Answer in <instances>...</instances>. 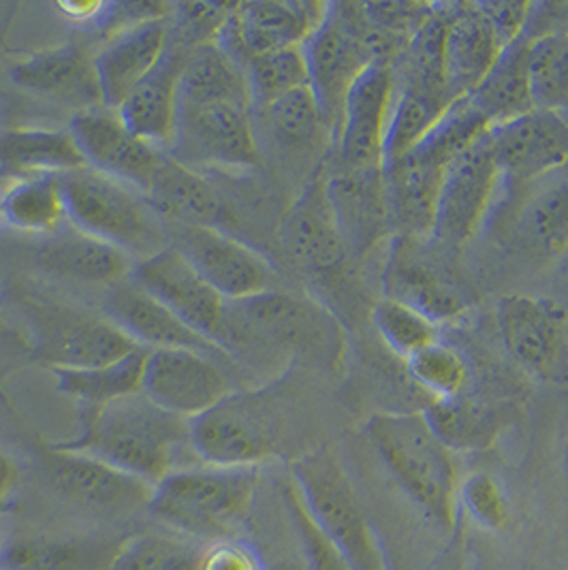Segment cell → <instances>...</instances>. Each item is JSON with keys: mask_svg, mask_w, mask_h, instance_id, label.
Segmentation results:
<instances>
[{"mask_svg": "<svg viewBox=\"0 0 568 570\" xmlns=\"http://www.w3.org/2000/svg\"><path fill=\"white\" fill-rule=\"evenodd\" d=\"M227 355L246 353L258 362L309 360L330 372L344 362L346 337L334 312L316 299L284 288L227 304Z\"/></svg>", "mask_w": 568, "mask_h": 570, "instance_id": "cell-1", "label": "cell"}, {"mask_svg": "<svg viewBox=\"0 0 568 570\" xmlns=\"http://www.w3.org/2000/svg\"><path fill=\"white\" fill-rule=\"evenodd\" d=\"M58 446L88 453L153 488L184 468L186 453L197 458L190 421L156 406L141 391L95 409L84 434Z\"/></svg>", "mask_w": 568, "mask_h": 570, "instance_id": "cell-2", "label": "cell"}, {"mask_svg": "<svg viewBox=\"0 0 568 570\" xmlns=\"http://www.w3.org/2000/svg\"><path fill=\"white\" fill-rule=\"evenodd\" d=\"M365 434L381 462L414 507L440 532H453L460 513V470L423 413H376Z\"/></svg>", "mask_w": 568, "mask_h": 570, "instance_id": "cell-3", "label": "cell"}, {"mask_svg": "<svg viewBox=\"0 0 568 570\" xmlns=\"http://www.w3.org/2000/svg\"><path fill=\"white\" fill-rule=\"evenodd\" d=\"M258 479V466L197 462L156 483L148 511L172 532L197 543L235 539L255 504Z\"/></svg>", "mask_w": 568, "mask_h": 570, "instance_id": "cell-4", "label": "cell"}, {"mask_svg": "<svg viewBox=\"0 0 568 570\" xmlns=\"http://www.w3.org/2000/svg\"><path fill=\"white\" fill-rule=\"evenodd\" d=\"M291 483L314 523L353 570H391L362 495L332 446H316L291 464Z\"/></svg>", "mask_w": 568, "mask_h": 570, "instance_id": "cell-5", "label": "cell"}, {"mask_svg": "<svg viewBox=\"0 0 568 570\" xmlns=\"http://www.w3.org/2000/svg\"><path fill=\"white\" fill-rule=\"evenodd\" d=\"M62 193L74 229L123 250L135 263L172 246L160 214L133 186L84 167L62 176Z\"/></svg>", "mask_w": 568, "mask_h": 570, "instance_id": "cell-6", "label": "cell"}, {"mask_svg": "<svg viewBox=\"0 0 568 570\" xmlns=\"http://www.w3.org/2000/svg\"><path fill=\"white\" fill-rule=\"evenodd\" d=\"M302 52L309 67V86L334 146L344 101L353 83L376 62L368 48L355 2H327L321 24L302 46Z\"/></svg>", "mask_w": 568, "mask_h": 570, "instance_id": "cell-7", "label": "cell"}, {"mask_svg": "<svg viewBox=\"0 0 568 570\" xmlns=\"http://www.w3.org/2000/svg\"><path fill=\"white\" fill-rule=\"evenodd\" d=\"M505 353L547 385H568V308L551 297L505 295L496 311Z\"/></svg>", "mask_w": 568, "mask_h": 570, "instance_id": "cell-8", "label": "cell"}, {"mask_svg": "<svg viewBox=\"0 0 568 570\" xmlns=\"http://www.w3.org/2000/svg\"><path fill=\"white\" fill-rule=\"evenodd\" d=\"M39 351L52 370L95 367L116 362L137 348L104 312L79 311L52 299H25Z\"/></svg>", "mask_w": 568, "mask_h": 570, "instance_id": "cell-9", "label": "cell"}, {"mask_svg": "<svg viewBox=\"0 0 568 570\" xmlns=\"http://www.w3.org/2000/svg\"><path fill=\"white\" fill-rule=\"evenodd\" d=\"M167 155L193 169H253L258 146L251 109L233 104L180 105Z\"/></svg>", "mask_w": 568, "mask_h": 570, "instance_id": "cell-10", "label": "cell"}, {"mask_svg": "<svg viewBox=\"0 0 568 570\" xmlns=\"http://www.w3.org/2000/svg\"><path fill=\"white\" fill-rule=\"evenodd\" d=\"M500 186L502 178L486 135L449 165L440 186L430 242L447 253L462 250L481 232Z\"/></svg>", "mask_w": 568, "mask_h": 570, "instance_id": "cell-11", "label": "cell"}, {"mask_svg": "<svg viewBox=\"0 0 568 570\" xmlns=\"http://www.w3.org/2000/svg\"><path fill=\"white\" fill-rule=\"evenodd\" d=\"M190 444L199 462L214 466H263L276 453L272 421L258 393L235 391L190 421Z\"/></svg>", "mask_w": 568, "mask_h": 570, "instance_id": "cell-12", "label": "cell"}, {"mask_svg": "<svg viewBox=\"0 0 568 570\" xmlns=\"http://www.w3.org/2000/svg\"><path fill=\"white\" fill-rule=\"evenodd\" d=\"M488 141L502 184L511 190L532 188L568 165L567 114L535 107L491 127Z\"/></svg>", "mask_w": 568, "mask_h": 570, "instance_id": "cell-13", "label": "cell"}, {"mask_svg": "<svg viewBox=\"0 0 568 570\" xmlns=\"http://www.w3.org/2000/svg\"><path fill=\"white\" fill-rule=\"evenodd\" d=\"M172 244L227 304L278 288L267 257L221 227H180Z\"/></svg>", "mask_w": 568, "mask_h": 570, "instance_id": "cell-14", "label": "cell"}, {"mask_svg": "<svg viewBox=\"0 0 568 570\" xmlns=\"http://www.w3.org/2000/svg\"><path fill=\"white\" fill-rule=\"evenodd\" d=\"M216 360L190 348L148 351L141 393L156 406L193 421L235 393Z\"/></svg>", "mask_w": 568, "mask_h": 570, "instance_id": "cell-15", "label": "cell"}, {"mask_svg": "<svg viewBox=\"0 0 568 570\" xmlns=\"http://www.w3.org/2000/svg\"><path fill=\"white\" fill-rule=\"evenodd\" d=\"M43 468L53 490L84 511L127 518L148 509L153 500V485L81 451L53 446Z\"/></svg>", "mask_w": 568, "mask_h": 570, "instance_id": "cell-16", "label": "cell"}, {"mask_svg": "<svg viewBox=\"0 0 568 570\" xmlns=\"http://www.w3.org/2000/svg\"><path fill=\"white\" fill-rule=\"evenodd\" d=\"M130 278L153 293L193 332L223 346L227 302L207 285L204 276L172 244L148 259L133 265ZM227 353V351H225Z\"/></svg>", "mask_w": 568, "mask_h": 570, "instance_id": "cell-17", "label": "cell"}, {"mask_svg": "<svg viewBox=\"0 0 568 570\" xmlns=\"http://www.w3.org/2000/svg\"><path fill=\"white\" fill-rule=\"evenodd\" d=\"M69 130L88 169L148 195L165 153L137 137L116 109L99 105L76 111Z\"/></svg>", "mask_w": 568, "mask_h": 570, "instance_id": "cell-18", "label": "cell"}, {"mask_svg": "<svg viewBox=\"0 0 568 570\" xmlns=\"http://www.w3.org/2000/svg\"><path fill=\"white\" fill-rule=\"evenodd\" d=\"M395 90L393 65L374 62L363 71L344 101L334 139V165L346 169H383Z\"/></svg>", "mask_w": 568, "mask_h": 570, "instance_id": "cell-19", "label": "cell"}, {"mask_svg": "<svg viewBox=\"0 0 568 570\" xmlns=\"http://www.w3.org/2000/svg\"><path fill=\"white\" fill-rule=\"evenodd\" d=\"M425 242L393 235L383 269V291L389 299L411 306L442 327L470 311V297L437 261L428 259Z\"/></svg>", "mask_w": 568, "mask_h": 570, "instance_id": "cell-20", "label": "cell"}, {"mask_svg": "<svg viewBox=\"0 0 568 570\" xmlns=\"http://www.w3.org/2000/svg\"><path fill=\"white\" fill-rule=\"evenodd\" d=\"M327 2L251 0L233 4L221 43L239 60L302 48L321 24Z\"/></svg>", "mask_w": 568, "mask_h": 570, "instance_id": "cell-21", "label": "cell"}, {"mask_svg": "<svg viewBox=\"0 0 568 570\" xmlns=\"http://www.w3.org/2000/svg\"><path fill=\"white\" fill-rule=\"evenodd\" d=\"M325 190L351 261H362L391 234L383 169L323 167Z\"/></svg>", "mask_w": 568, "mask_h": 570, "instance_id": "cell-22", "label": "cell"}, {"mask_svg": "<svg viewBox=\"0 0 568 570\" xmlns=\"http://www.w3.org/2000/svg\"><path fill=\"white\" fill-rule=\"evenodd\" d=\"M283 242L293 261L314 276L336 274L351 261L325 190L323 167L316 169L286 212Z\"/></svg>", "mask_w": 568, "mask_h": 570, "instance_id": "cell-23", "label": "cell"}, {"mask_svg": "<svg viewBox=\"0 0 568 570\" xmlns=\"http://www.w3.org/2000/svg\"><path fill=\"white\" fill-rule=\"evenodd\" d=\"M104 314L130 342L146 351L160 348H190L207 355L227 353L197 332H193L167 306H163L153 293H148L133 278L109 286L104 297Z\"/></svg>", "mask_w": 568, "mask_h": 570, "instance_id": "cell-24", "label": "cell"}, {"mask_svg": "<svg viewBox=\"0 0 568 570\" xmlns=\"http://www.w3.org/2000/svg\"><path fill=\"white\" fill-rule=\"evenodd\" d=\"M172 46L169 20L153 18L107 35V41L95 56L101 101L118 109L130 92L148 78Z\"/></svg>", "mask_w": 568, "mask_h": 570, "instance_id": "cell-25", "label": "cell"}, {"mask_svg": "<svg viewBox=\"0 0 568 570\" xmlns=\"http://www.w3.org/2000/svg\"><path fill=\"white\" fill-rule=\"evenodd\" d=\"M9 78L35 97L76 105L78 111L104 105L95 56L74 43L16 60L9 67Z\"/></svg>", "mask_w": 568, "mask_h": 570, "instance_id": "cell-26", "label": "cell"}, {"mask_svg": "<svg viewBox=\"0 0 568 570\" xmlns=\"http://www.w3.org/2000/svg\"><path fill=\"white\" fill-rule=\"evenodd\" d=\"M444 16V83L460 101L490 73L505 50L477 2H440Z\"/></svg>", "mask_w": 568, "mask_h": 570, "instance_id": "cell-27", "label": "cell"}, {"mask_svg": "<svg viewBox=\"0 0 568 570\" xmlns=\"http://www.w3.org/2000/svg\"><path fill=\"white\" fill-rule=\"evenodd\" d=\"M125 541L101 530L25 537L2 547L0 570H109Z\"/></svg>", "mask_w": 568, "mask_h": 570, "instance_id": "cell-28", "label": "cell"}, {"mask_svg": "<svg viewBox=\"0 0 568 570\" xmlns=\"http://www.w3.org/2000/svg\"><path fill=\"white\" fill-rule=\"evenodd\" d=\"M186 52L188 50L172 43L155 71L116 109L137 137L165 153L174 141L178 122L180 73Z\"/></svg>", "mask_w": 568, "mask_h": 570, "instance_id": "cell-29", "label": "cell"}, {"mask_svg": "<svg viewBox=\"0 0 568 570\" xmlns=\"http://www.w3.org/2000/svg\"><path fill=\"white\" fill-rule=\"evenodd\" d=\"M37 263L58 278L107 288L127 281L133 272L129 255L74 227L50 235L37 253Z\"/></svg>", "mask_w": 568, "mask_h": 570, "instance_id": "cell-30", "label": "cell"}, {"mask_svg": "<svg viewBox=\"0 0 568 570\" xmlns=\"http://www.w3.org/2000/svg\"><path fill=\"white\" fill-rule=\"evenodd\" d=\"M421 413L453 453H479L498 442L511 425L513 411L464 393L449 400H430Z\"/></svg>", "mask_w": 568, "mask_h": 570, "instance_id": "cell-31", "label": "cell"}, {"mask_svg": "<svg viewBox=\"0 0 568 570\" xmlns=\"http://www.w3.org/2000/svg\"><path fill=\"white\" fill-rule=\"evenodd\" d=\"M86 167L71 130L9 129L0 132V176L22 181L67 176Z\"/></svg>", "mask_w": 568, "mask_h": 570, "instance_id": "cell-32", "label": "cell"}, {"mask_svg": "<svg viewBox=\"0 0 568 570\" xmlns=\"http://www.w3.org/2000/svg\"><path fill=\"white\" fill-rule=\"evenodd\" d=\"M251 105L246 71L221 41L190 48L180 73V105Z\"/></svg>", "mask_w": 568, "mask_h": 570, "instance_id": "cell-33", "label": "cell"}, {"mask_svg": "<svg viewBox=\"0 0 568 570\" xmlns=\"http://www.w3.org/2000/svg\"><path fill=\"white\" fill-rule=\"evenodd\" d=\"M158 214L180 223V227H218L223 199L209 181L165 153L153 186L146 195Z\"/></svg>", "mask_w": 568, "mask_h": 570, "instance_id": "cell-34", "label": "cell"}, {"mask_svg": "<svg viewBox=\"0 0 568 570\" xmlns=\"http://www.w3.org/2000/svg\"><path fill=\"white\" fill-rule=\"evenodd\" d=\"M528 46L530 41L523 35L507 46L490 73L466 97L490 127L509 122L535 109Z\"/></svg>", "mask_w": 568, "mask_h": 570, "instance_id": "cell-35", "label": "cell"}, {"mask_svg": "<svg viewBox=\"0 0 568 570\" xmlns=\"http://www.w3.org/2000/svg\"><path fill=\"white\" fill-rule=\"evenodd\" d=\"M523 239L545 257H562L568 250V165L535 184L517 214Z\"/></svg>", "mask_w": 568, "mask_h": 570, "instance_id": "cell-36", "label": "cell"}, {"mask_svg": "<svg viewBox=\"0 0 568 570\" xmlns=\"http://www.w3.org/2000/svg\"><path fill=\"white\" fill-rule=\"evenodd\" d=\"M456 104L458 99H453L447 90L402 83L400 90H395L389 116L383 165L409 155Z\"/></svg>", "mask_w": 568, "mask_h": 570, "instance_id": "cell-37", "label": "cell"}, {"mask_svg": "<svg viewBox=\"0 0 568 570\" xmlns=\"http://www.w3.org/2000/svg\"><path fill=\"white\" fill-rule=\"evenodd\" d=\"M146 355L148 351L137 346L135 351H130L129 355L116 362L95 365V367H78V370L58 367L52 372L62 393L76 397L95 411L109 402L129 397L141 391Z\"/></svg>", "mask_w": 568, "mask_h": 570, "instance_id": "cell-38", "label": "cell"}, {"mask_svg": "<svg viewBox=\"0 0 568 570\" xmlns=\"http://www.w3.org/2000/svg\"><path fill=\"white\" fill-rule=\"evenodd\" d=\"M2 220L27 234H56L67 223L62 176L16 181L2 197Z\"/></svg>", "mask_w": 568, "mask_h": 570, "instance_id": "cell-39", "label": "cell"}, {"mask_svg": "<svg viewBox=\"0 0 568 570\" xmlns=\"http://www.w3.org/2000/svg\"><path fill=\"white\" fill-rule=\"evenodd\" d=\"M261 114L274 139L286 148H311L323 139L332 144V132L325 125L311 86L286 92L281 99L263 107Z\"/></svg>", "mask_w": 568, "mask_h": 570, "instance_id": "cell-40", "label": "cell"}, {"mask_svg": "<svg viewBox=\"0 0 568 570\" xmlns=\"http://www.w3.org/2000/svg\"><path fill=\"white\" fill-rule=\"evenodd\" d=\"M204 547L176 532H146L123 543L109 570H199Z\"/></svg>", "mask_w": 568, "mask_h": 570, "instance_id": "cell-41", "label": "cell"}, {"mask_svg": "<svg viewBox=\"0 0 568 570\" xmlns=\"http://www.w3.org/2000/svg\"><path fill=\"white\" fill-rule=\"evenodd\" d=\"M528 41L535 107L568 114V30L549 32Z\"/></svg>", "mask_w": 568, "mask_h": 570, "instance_id": "cell-42", "label": "cell"}, {"mask_svg": "<svg viewBox=\"0 0 568 570\" xmlns=\"http://www.w3.org/2000/svg\"><path fill=\"white\" fill-rule=\"evenodd\" d=\"M407 370L414 385L425 391L430 400L464 395L472 383V370L464 353L440 340L409 357Z\"/></svg>", "mask_w": 568, "mask_h": 570, "instance_id": "cell-43", "label": "cell"}, {"mask_svg": "<svg viewBox=\"0 0 568 570\" xmlns=\"http://www.w3.org/2000/svg\"><path fill=\"white\" fill-rule=\"evenodd\" d=\"M393 71L402 73V78H404L402 83L447 90V83H444V16L440 9V2H432L430 16L423 20L421 27L417 28L413 39L409 41L407 50L395 62Z\"/></svg>", "mask_w": 568, "mask_h": 570, "instance_id": "cell-44", "label": "cell"}, {"mask_svg": "<svg viewBox=\"0 0 568 570\" xmlns=\"http://www.w3.org/2000/svg\"><path fill=\"white\" fill-rule=\"evenodd\" d=\"M242 67L246 71L251 105L258 111L286 92L309 86V67L302 48L255 56L242 62Z\"/></svg>", "mask_w": 568, "mask_h": 570, "instance_id": "cell-45", "label": "cell"}, {"mask_svg": "<svg viewBox=\"0 0 568 570\" xmlns=\"http://www.w3.org/2000/svg\"><path fill=\"white\" fill-rule=\"evenodd\" d=\"M370 321L389 351L404 362L421 348L439 342L440 327L434 321L389 297L379 299L372 306Z\"/></svg>", "mask_w": 568, "mask_h": 570, "instance_id": "cell-46", "label": "cell"}, {"mask_svg": "<svg viewBox=\"0 0 568 570\" xmlns=\"http://www.w3.org/2000/svg\"><path fill=\"white\" fill-rule=\"evenodd\" d=\"M284 502L286 511L297 532V541L302 549V560L309 570H353L346 558L337 551L332 541L323 534V530L314 523L306 504L302 502L300 493L288 481L284 488Z\"/></svg>", "mask_w": 568, "mask_h": 570, "instance_id": "cell-47", "label": "cell"}, {"mask_svg": "<svg viewBox=\"0 0 568 570\" xmlns=\"http://www.w3.org/2000/svg\"><path fill=\"white\" fill-rule=\"evenodd\" d=\"M458 502H460V509H464L474 523H479L481 528L491 532L505 530V525L511 518L509 498L505 493L502 483L486 470L470 472L466 479H462Z\"/></svg>", "mask_w": 568, "mask_h": 570, "instance_id": "cell-48", "label": "cell"}, {"mask_svg": "<svg viewBox=\"0 0 568 570\" xmlns=\"http://www.w3.org/2000/svg\"><path fill=\"white\" fill-rule=\"evenodd\" d=\"M233 4L216 2H182L176 7V28L172 30V43L190 50L195 46L221 41V35L229 22Z\"/></svg>", "mask_w": 568, "mask_h": 570, "instance_id": "cell-49", "label": "cell"}, {"mask_svg": "<svg viewBox=\"0 0 568 570\" xmlns=\"http://www.w3.org/2000/svg\"><path fill=\"white\" fill-rule=\"evenodd\" d=\"M477 4L505 48L523 35L535 7V2L521 0H481Z\"/></svg>", "mask_w": 568, "mask_h": 570, "instance_id": "cell-50", "label": "cell"}, {"mask_svg": "<svg viewBox=\"0 0 568 570\" xmlns=\"http://www.w3.org/2000/svg\"><path fill=\"white\" fill-rule=\"evenodd\" d=\"M199 570H267V567L251 544L225 539L204 547Z\"/></svg>", "mask_w": 568, "mask_h": 570, "instance_id": "cell-51", "label": "cell"}, {"mask_svg": "<svg viewBox=\"0 0 568 570\" xmlns=\"http://www.w3.org/2000/svg\"><path fill=\"white\" fill-rule=\"evenodd\" d=\"M18 483V468L0 451V507L9 500Z\"/></svg>", "mask_w": 568, "mask_h": 570, "instance_id": "cell-52", "label": "cell"}, {"mask_svg": "<svg viewBox=\"0 0 568 570\" xmlns=\"http://www.w3.org/2000/svg\"><path fill=\"white\" fill-rule=\"evenodd\" d=\"M267 570H309L306 569V564H304V560H302V556L300 558H284V560H278V562H274L272 567H267Z\"/></svg>", "mask_w": 568, "mask_h": 570, "instance_id": "cell-53", "label": "cell"}, {"mask_svg": "<svg viewBox=\"0 0 568 570\" xmlns=\"http://www.w3.org/2000/svg\"><path fill=\"white\" fill-rule=\"evenodd\" d=\"M562 462H565V472H567L568 479V441L567 444H565V460H562Z\"/></svg>", "mask_w": 568, "mask_h": 570, "instance_id": "cell-54", "label": "cell"}, {"mask_svg": "<svg viewBox=\"0 0 568 570\" xmlns=\"http://www.w3.org/2000/svg\"><path fill=\"white\" fill-rule=\"evenodd\" d=\"M0 220H2V199H0Z\"/></svg>", "mask_w": 568, "mask_h": 570, "instance_id": "cell-55", "label": "cell"}, {"mask_svg": "<svg viewBox=\"0 0 568 570\" xmlns=\"http://www.w3.org/2000/svg\"><path fill=\"white\" fill-rule=\"evenodd\" d=\"M2 547H4V544L0 543V556H2Z\"/></svg>", "mask_w": 568, "mask_h": 570, "instance_id": "cell-56", "label": "cell"}, {"mask_svg": "<svg viewBox=\"0 0 568 570\" xmlns=\"http://www.w3.org/2000/svg\"><path fill=\"white\" fill-rule=\"evenodd\" d=\"M567 118H568V114H567Z\"/></svg>", "mask_w": 568, "mask_h": 570, "instance_id": "cell-57", "label": "cell"}]
</instances>
